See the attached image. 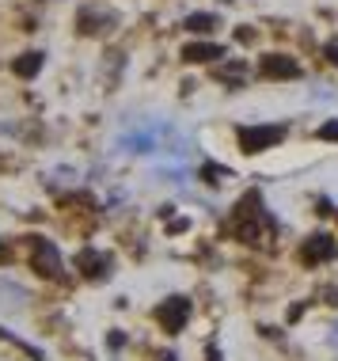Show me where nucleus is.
I'll use <instances>...</instances> for the list:
<instances>
[{"label": "nucleus", "instance_id": "6ab92c4d", "mask_svg": "<svg viewBox=\"0 0 338 361\" xmlns=\"http://www.w3.org/2000/svg\"><path fill=\"white\" fill-rule=\"evenodd\" d=\"M209 361H220V354H217V350H209Z\"/></svg>", "mask_w": 338, "mask_h": 361}, {"label": "nucleus", "instance_id": "9b49d317", "mask_svg": "<svg viewBox=\"0 0 338 361\" xmlns=\"http://www.w3.org/2000/svg\"><path fill=\"white\" fill-rule=\"evenodd\" d=\"M213 76H217V80H225V84H239V80H247V61H228V65H217Z\"/></svg>", "mask_w": 338, "mask_h": 361}, {"label": "nucleus", "instance_id": "f257e3e1", "mask_svg": "<svg viewBox=\"0 0 338 361\" xmlns=\"http://www.w3.org/2000/svg\"><path fill=\"white\" fill-rule=\"evenodd\" d=\"M282 137H285V126H244L239 130V149L263 152V149H274Z\"/></svg>", "mask_w": 338, "mask_h": 361}, {"label": "nucleus", "instance_id": "f8f14e48", "mask_svg": "<svg viewBox=\"0 0 338 361\" xmlns=\"http://www.w3.org/2000/svg\"><path fill=\"white\" fill-rule=\"evenodd\" d=\"M320 141H338V122H327V126H320V133H315Z\"/></svg>", "mask_w": 338, "mask_h": 361}, {"label": "nucleus", "instance_id": "aec40b11", "mask_svg": "<svg viewBox=\"0 0 338 361\" xmlns=\"http://www.w3.org/2000/svg\"><path fill=\"white\" fill-rule=\"evenodd\" d=\"M163 361H175V354H163Z\"/></svg>", "mask_w": 338, "mask_h": 361}, {"label": "nucleus", "instance_id": "20e7f679", "mask_svg": "<svg viewBox=\"0 0 338 361\" xmlns=\"http://www.w3.org/2000/svg\"><path fill=\"white\" fill-rule=\"evenodd\" d=\"M31 267L42 278H57L61 274V251H57L46 236H35L31 240Z\"/></svg>", "mask_w": 338, "mask_h": 361}, {"label": "nucleus", "instance_id": "dca6fc26", "mask_svg": "<svg viewBox=\"0 0 338 361\" xmlns=\"http://www.w3.org/2000/svg\"><path fill=\"white\" fill-rule=\"evenodd\" d=\"M236 38H239V42H251V38H255V31H251V27H239Z\"/></svg>", "mask_w": 338, "mask_h": 361}, {"label": "nucleus", "instance_id": "9d476101", "mask_svg": "<svg viewBox=\"0 0 338 361\" xmlns=\"http://www.w3.org/2000/svg\"><path fill=\"white\" fill-rule=\"evenodd\" d=\"M182 27H187L190 35H213L220 27V16H213V12H190L187 19H182Z\"/></svg>", "mask_w": 338, "mask_h": 361}, {"label": "nucleus", "instance_id": "a211bd4d", "mask_svg": "<svg viewBox=\"0 0 338 361\" xmlns=\"http://www.w3.org/2000/svg\"><path fill=\"white\" fill-rule=\"evenodd\" d=\"M0 262H8V247H4V240H0Z\"/></svg>", "mask_w": 338, "mask_h": 361}, {"label": "nucleus", "instance_id": "f3484780", "mask_svg": "<svg viewBox=\"0 0 338 361\" xmlns=\"http://www.w3.org/2000/svg\"><path fill=\"white\" fill-rule=\"evenodd\" d=\"M327 61L338 65V46H327Z\"/></svg>", "mask_w": 338, "mask_h": 361}, {"label": "nucleus", "instance_id": "ddd939ff", "mask_svg": "<svg viewBox=\"0 0 338 361\" xmlns=\"http://www.w3.org/2000/svg\"><path fill=\"white\" fill-rule=\"evenodd\" d=\"M201 175H206V183H217L220 175H228V168H217V164H206V168H201Z\"/></svg>", "mask_w": 338, "mask_h": 361}, {"label": "nucleus", "instance_id": "2eb2a0df", "mask_svg": "<svg viewBox=\"0 0 338 361\" xmlns=\"http://www.w3.org/2000/svg\"><path fill=\"white\" fill-rule=\"evenodd\" d=\"M122 343H125V338H122V331H114V335L107 338V346H111V350H122Z\"/></svg>", "mask_w": 338, "mask_h": 361}, {"label": "nucleus", "instance_id": "423d86ee", "mask_svg": "<svg viewBox=\"0 0 338 361\" xmlns=\"http://www.w3.org/2000/svg\"><path fill=\"white\" fill-rule=\"evenodd\" d=\"M263 76L266 80H296V76H301V61H293V57H285V54H266L263 57Z\"/></svg>", "mask_w": 338, "mask_h": 361}, {"label": "nucleus", "instance_id": "6e6552de", "mask_svg": "<svg viewBox=\"0 0 338 361\" xmlns=\"http://www.w3.org/2000/svg\"><path fill=\"white\" fill-rule=\"evenodd\" d=\"M111 262H107V255H99V251H80L76 255V270H80L84 278H92V281H107L111 278Z\"/></svg>", "mask_w": 338, "mask_h": 361}, {"label": "nucleus", "instance_id": "7ed1b4c3", "mask_svg": "<svg viewBox=\"0 0 338 361\" xmlns=\"http://www.w3.org/2000/svg\"><path fill=\"white\" fill-rule=\"evenodd\" d=\"M76 27H80V35H107L118 27V16L111 12V8L103 4H88L80 8V16H76Z\"/></svg>", "mask_w": 338, "mask_h": 361}, {"label": "nucleus", "instance_id": "4468645a", "mask_svg": "<svg viewBox=\"0 0 338 361\" xmlns=\"http://www.w3.org/2000/svg\"><path fill=\"white\" fill-rule=\"evenodd\" d=\"M187 228H190V221H187V217H179V221H171V224H168V232H187Z\"/></svg>", "mask_w": 338, "mask_h": 361}, {"label": "nucleus", "instance_id": "f03ea898", "mask_svg": "<svg viewBox=\"0 0 338 361\" xmlns=\"http://www.w3.org/2000/svg\"><path fill=\"white\" fill-rule=\"evenodd\" d=\"M187 319H190V300L187 297H168V300H160V305H156V324L168 331V335L182 331V327H187Z\"/></svg>", "mask_w": 338, "mask_h": 361}, {"label": "nucleus", "instance_id": "1a4fd4ad", "mask_svg": "<svg viewBox=\"0 0 338 361\" xmlns=\"http://www.w3.org/2000/svg\"><path fill=\"white\" fill-rule=\"evenodd\" d=\"M42 61H46V57L38 54V50L35 54H19L15 61H12V73L19 76V80H35V76L42 73Z\"/></svg>", "mask_w": 338, "mask_h": 361}, {"label": "nucleus", "instance_id": "39448f33", "mask_svg": "<svg viewBox=\"0 0 338 361\" xmlns=\"http://www.w3.org/2000/svg\"><path fill=\"white\" fill-rule=\"evenodd\" d=\"M338 255V240L327 236V232H315V236H308V243L301 247V259L308 267H320V262H331Z\"/></svg>", "mask_w": 338, "mask_h": 361}, {"label": "nucleus", "instance_id": "0eeeda50", "mask_svg": "<svg viewBox=\"0 0 338 361\" xmlns=\"http://www.w3.org/2000/svg\"><path fill=\"white\" fill-rule=\"evenodd\" d=\"M228 50L220 42H187L182 46V61H190V65H209V61H220Z\"/></svg>", "mask_w": 338, "mask_h": 361}]
</instances>
